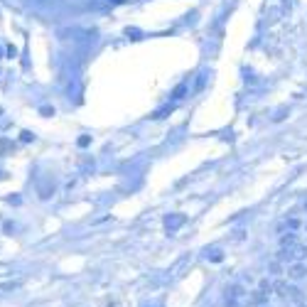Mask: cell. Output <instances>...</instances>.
Returning a JSON list of instances; mask_svg holds the SVG:
<instances>
[{
	"label": "cell",
	"mask_w": 307,
	"mask_h": 307,
	"mask_svg": "<svg viewBox=\"0 0 307 307\" xmlns=\"http://www.w3.org/2000/svg\"><path fill=\"white\" fill-rule=\"evenodd\" d=\"M305 275H307V265H303V263H293L288 268V278L290 280H303Z\"/></svg>",
	"instance_id": "cell-1"
},
{
	"label": "cell",
	"mask_w": 307,
	"mask_h": 307,
	"mask_svg": "<svg viewBox=\"0 0 307 307\" xmlns=\"http://www.w3.org/2000/svg\"><path fill=\"white\" fill-rule=\"evenodd\" d=\"M288 224H290V226H293V229H298V226H300V219H290V221H288Z\"/></svg>",
	"instance_id": "cell-5"
},
{
	"label": "cell",
	"mask_w": 307,
	"mask_h": 307,
	"mask_svg": "<svg viewBox=\"0 0 307 307\" xmlns=\"http://www.w3.org/2000/svg\"><path fill=\"white\" fill-rule=\"evenodd\" d=\"M280 241H283V246H288V244H295V234H288V236H283Z\"/></svg>",
	"instance_id": "cell-4"
},
{
	"label": "cell",
	"mask_w": 307,
	"mask_h": 307,
	"mask_svg": "<svg viewBox=\"0 0 307 307\" xmlns=\"http://www.w3.org/2000/svg\"><path fill=\"white\" fill-rule=\"evenodd\" d=\"M285 298L293 300V303H303V293H300L298 288H288V290H285Z\"/></svg>",
	"instance_id": "cell-2"
},
{
	"label": "cell",
	"mask_w": 307,
	"mask_h": 307,
	"mask_svg": "<svg viewBox=\"0 0 307 307\" xmlns=\"http://www.w3.org/2000/svg\"><path fill=\"white\" fill-rule=\"evenodd\" d=\"M293 256H298V253H293V251H285V248H283L278 258H280V260H293Z\"/></svg>",
	"instance_id": "cell-3"
}]
</instances>
